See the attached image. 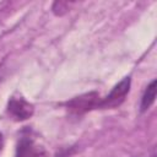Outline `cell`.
<instances>
[{
    "label": "cell",
    "instance_id": "obj_1",
    "mask_svg": "<svg viewBox=\"0 0 157 157\" xmlns=\"http://www.w3.org/2000/svg\"><path fill=\"white\" fill-rule=\"evenodd\" d=\"M130 77H125L123 78L118 85H115L113 87V90L110 91V93L101 99L99 102V107L102 108H113V107H117L119 105L126 97V94L129 93V90H130Z\"/></svg>",
    "mask_w": 157,
    "mask_h": 157
},
{
    "label": "cell",
    "instance_id": "obj_2",
    "mask_svg": "<svg viewBox=\"0 0 157 157\" xmlns=\"http://www.w3.org/2000/svg\"><path fill=\"white\" fill-rule=\"evenodd\" d=\"M33 105L25 98L12 97L7 104V112L15 120H26L33 115Z\"/></svg>",
    "mask_w": 157,
    "mask_h": 157
},
{
    "label": "cell",
    "instance_id": "obj_3",
    "mask_svg": "<svg viewBox=\"0 0 157 157\" xmlns=\"http://www.w3.org/2000/svg\"><path fill=\"white\" fill-rule=\"evenodd\" d=\"M99 96L96 92H91V93H86L82 94L80 97H76L74 99H71L67 103V107L70 110H72L74 113H85L94 107H99Z\"/></svg>",
    "mask_w": 157,
    "mask_h": 157
},
{
    "label": "cell",
    "instance_id": "obj_4",
    "mask_svg": "<svg viewBox=\"0 0 157 157\" xmlns=\"http://www.w3.org/2000/svg\"><path fill=\"white\" fill-rule=\"evenodd\" d=\"M16 157H47V152L42 146H38L28 136H23L17 147Z\"/></svg>",
    "mask_w": 157,
    "mask_h": 157
},
{
    "label": "cell",
    "instance_id": "obj_5",
    "mask_svg": "<svg viewBox=\"0 0 157 157\" xmlns=\"http://www.w3.org/2000/svg\"><path fill=\"white\" fill-rule=\"evenodd\" d=\"M155 98H156V80L151 81V83L147 86L141 98V110L142 112L147 110L151 107V104L155 102Z\"/></svg>",
    "mask_w": 157,
    "mask_h": 157
},
{
    "label": "cell",
    "instance_id": "obj_6",
    "mask_svg": "<svg viewBox=\"0 0 157 157\" xmlns=\"http://www.w3.org/2000/svg\"><path fill=\"white\" fill-rule=\"evenodd\" d=\"M2 145H4V140H2V134L0 132V151L2 148Z\"/></svg>",
    "mask_w": 157,
    "mask_h": 157
}]
</instances>
